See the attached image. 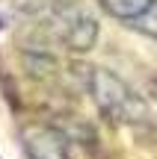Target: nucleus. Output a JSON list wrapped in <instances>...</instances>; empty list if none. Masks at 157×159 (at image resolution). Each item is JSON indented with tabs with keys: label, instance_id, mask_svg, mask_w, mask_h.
<instances>
[{
	"label": "nucleus",
	"instance_id": "6",
	"mask_svg": "<svg viewBox=\"0 0 157 159\" xmlns=\"http://www.w3.org/2000/svg\"><path fill=\"white\" fill-rule=\"evenodd\" d=\"M12 9L27 18H39L47 12V0H12Z\"/></svg>",
	"mask_w": 157,
	"mask_h": 159
},
{
	"label": "nucleus",
	"instance_id": "7",
	"mask_svg": "<svg viewBox=\"0 0 157 159\" xmlns=\"http://www.w3.org/2000/svg\"><path fill=\"white\" fill-rule=\"evenodd\" d=\"M136 30H142V33H148V35H154L157 39V0H154V6L145 12V15H140L136 21H130Z\"/></svg>",
	"mask_w": 157,
	"mask_h": 159
},
{
	"label": "nucleus",
	"instance_id": "5",
	"mask_svg": "<svg viewBox=\"0 0 157 159\" xmlns=\"http://www.w3.org/2000/svg\"><path fill=\"white\" fill-rule=\"evenodd\" d=\"M53 65H56V62H53L47 53H36V50L24 53V68H27L33 77H47L53 71Z\"/></svg>",
	"mask_w": 157,
	"mask_h": 159
},
{
	"label": "nucleus",
	"instance_id": "1",
	"mask_svg": "<svg viewBox=\"0 0 157 159\" xmlns=\"http://www.w3.org/2000/svg\"><path fill=\"white\" fill-rule=\"evenodd\" d=\"M89 89H92V97L95 103L101 106V112L113 115L119 121H145L148 118V106L140 94L128 89L122 77H116L113 71L107 68H92L89 74Z\"/></svg>",
	"mask_w": 157,
	"mask_h": 159
},
{
	"label": "nucleus",
	"instance_id": "3",
	"mask_svg": "<svg viewBox=\"0 0 157 159\" xmlns=\"http://www.w3.org/2000/svg\"><path fill=\"white\" fill-rule=\"evenodd\" d=\"M27 153L30 159H68V142L59 130L42 127L27 136Z\"/></svg>",
	"mask_w": 157,
	"mask_h": 159
},
{
	"label": "nucleus",
	"instance_id": "4",
	"mask_svg": "<svg viewBox=\"0 0 157 159\" xmlns=\"http://www.w3.org/2000/svg\"><path fill=\"white\" fill-rule=\"evenodd\" d=\"M151 6H154V0H104V9L113 18H122V21H136Z\"/></svg>",
	"mask_w": 157,
	"mask_h": 159
},
{
	"label": "nucleus",
	"instance_id": "2",
	"mask_svg": "<svg viewBox=\"0 0 157 159\" xmlns=\"http://www.w3.org/2000/svg\"><path fill=\"white\" fill-rule=\"evenodd\" d=\"M53 18H56V30L62 35V41L71 50L83 53L89 47H95V41H98V21L80 3H74V0H56Z\"/></svg>",
	"mask_w": 157,
	"mask_h": 159
}]
</instances>
